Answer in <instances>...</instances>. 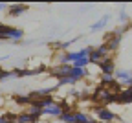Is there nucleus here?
<instances>
[{
  "mask_svg": "<svg viewBox=\"0 0 132 123\" xmlns=\"http://www.w3.org/2000/svg\"><path fill=\"white\" fill-rule=\"evenodd\" d=\"M108 22H110V13L103 15L99 20H95V22L90 26V31H92V33H97V31H101V29H105V28L108 26Z\"/></svg>",
  "mask_w": 132,
  "mask_h": 123,
  "instance_id": "nucleus-8",
  "label": "nucleus"
},
{
  "mask_svg": "<svg viewBox=\"0 0 132 123\" xmlns=\"http://www.w3.org/2000/svg\"><path fill=\"white\" fill-rule=\"evenodd\" d=\"M97 123H101V121H97Z\"/></svg>",
  "mask_w": 132,
  "mask_h": 123,
  "instance_id": "nucleus-28",
  "label": "nucleus"
},
{
  "mask_svg": "<svg viewBox=\"0 0 132 123\" xmlns=\"http://www.w3.org/2000/svg\"><path fill=\"white\" fill-rule=\"evenodd\" d=\"M70 72H72V64H55L52 66L50 74L57 79H64V77H70Z\"/></svg>",
  "mask_w": 132,
  "mask_h": 123,
  "instance_id": "nucleus-5",
  "label": "nucleus"
},
{
  "mask_svg": "<svg viewBox=\"0 0 132 123\" xmlns=\"http://www.w3.org/2000/svg\"><path fill=\"white\" fill-rule=\"evenodd\" d=\"M99 70H101V74H110V75H114V72L118 70V68H116V61H114L112 57L105 59L101 64H99Z\"/></svg>",
  "mask_w": 132,
  "mask_h": 123,
  "instance_id": "nucleus-10",
  "label": "nucleus"
},
{
  "mask_svg": "<svg viewBox=\"0 0 132 123\" xmlns=\"http://www.w3.org/2000/svg\"><path fill=\"white\" fill-rule=\"evenodd\" d=\"M0 59H6V57H0Z\"/></svg>",
  "mask_w": 132,
  "mask_h": 123,
  "instance_id": "nucleus-27",
  "label": "nucleus"
},
{
  "mask_svg": "<svg viewBox=\"0 0 132 123\" xmlns=\"http://www.w3.org/2000/svg\"><path fill=\"white\" fill-rule=\"evenodd\" d=\"M114 77H116V81H118L121 86H132V70H116L114 72Z\"/></svg>",
  "mask_w": 132,
  "mask_h": 123,
  "instance_id": "nucleus-3",
  "label": "nucleus"
},
{
  "mask_svg": "<svg viewBox=\"0 0 132 123\" xmlns=\"http://www.w3.org/2000/svg\"><path fill=\"white\" fill-rule=\"evenodd\" d=\"M118 103L121 105H130L132 103V86H127L118 94Z\"/></svg>",
  "mask_w": 132,
  "mask_h": 123,
  "instance_id": "nucleus-13",
  "label": "nucleus"
},
{
  "mask_svg": "<svg viewBox=\"0 0 132 123\" xmlns=\"http://www.w3.org/2000/svg\"><path fill=\"white\" fill-rule=\"evenodd\" d=\"M92 114L97 118V121H101V123H114L116 119H119V116L116 112H112L108 107H97V105H94Z\"/></svg>",
  "mask_w": 132,
  "mask_h": 123,
  "instance_id": "nucleus-2",
  "label": "nucleus"
},
{
  "mask_svg": "<svg viewBox=\"0 0 132 123\" xmlns=\"http://www.w3.org/2000/svg\"><path fill=\"white\" fill-rule=\"evenodd\" d=\"M95 51H97V53L101 55L103 59H108V57L112 55V51H110V48H108V46H106L105 42H101V44H99V46L95 48Z\"/></svg>",
  "mask_w": 132,
  "mask_h": 123,
  "instance_id": "nucleus-18",
  "label": "nucleus"
},
{
  "mask_svg": "<svg viewBox=\"0 0 132 123\" xmlns=\"http://www.w3.org/2000/svg\"><path fill=\"white\" fill-rule=\"evenodd\" d=\"M55 61L57 64H70V59H68V51H55Z\"/></svg>",
  "mask_w": 132,
  "mask_h": 123,
  "instance_id": "nucleus-19",
  "label": "nucleus"
},
{
  "mask_svg": "<svg viewBox=\"0 0 132 123\" xmlns=\"http://www.w3.org/2000/svg\"><path fill=\"white\" fill-rule=\"evenodd\" d=\"M75 123H97V119H94V116L90 112L75 110Z\"/></svg>",
  "mask_w": 132,
  "mask_h": 123,
  "instance_id": "nucleus-12",
  "label": "nucleus"
},
{
  "mask_svg": "<svg viewBox=\"0 0 132 123\" xmlns=\"http://www.w3.org/2000/svg\"><path fill=\"white\" fill-rule=\"evenodd\" d=\"M128 19H130V17H128V13H127V9L123 7V9L119 11V22H121V26H125V24H128Z\"/></svg>",
  "mask_w": 132,
  "mask_h": 123,
  "instance_id": "nucleus-23",
  "label": "nucleus"
},
{
  "mask_svg": "<svg viewBox=\"0 0 132 123\" xmlns=\"http://www.w3.org/2000/svg\"><path fill=\"white\" fill-rule=\"evenodd\" d=\"M0 11H7V4H0Z\"/></svg>",
  "mask_w": 132,
  "mask_h": 123,
  "instance_id": "nucleus-26",
  "label": "nucleus"
},
{
  "mask_svg": "<svg viewBox=\"0 0 132 123\" xmlns=\"http://www.w3.org/2000/svg\"><path fill=\"white\" fill-rule=\"evenodd\" d=\"M62 112H64V110L61 109L59 99H57V103H53V105H50V107L42 109V110H40V116H44V118H57V119H59Z\"/></svg>",
  "mask_w": 132,
  "mask_h": 123,
  "instance_id": "nucleus-6",
  "label": "nucleus"
},
{
  "mask_svg": "<svg viewBox=\"0 0 132 123\" xmlns=\"http://www.w3.org/2000/svg\"><path fill=\"white\" fill-rule=\"evenodd\" d=\"M121 39H123V37H121V35H118L114 29L105 35V44L110 48L112 53H114V51H118V48H119V44H121Z\"/></svg>",
  "mask_w": 132,
  "mask_h": 123,
  "instance_id": "nucleus-4",
  "label": "nucleus"
},
{
  "mask_svg": "<svg viewBox=\"0 0 132 123\" xmlns=\"http://www.w3.org/2000/svg\"><path fill=\"white\" fill-rule=\"evenodd\" d=\"M88 64H90L88 57H81V59H77V61L72 63V66H77V68H88Z\"/></svg>",
  "mask_w": 132,
  "mask_h": 123,
  "instance_id": "nucleus-22",
  "label": "nucleus"
},
{
  "mask_svg": "<svg viewBox=\"0 0 132 123\" xmlns=\"http://www.w3.org/2000/svg\"><path fill=\"white\" fill-rule=\"evenodd\" d=\"M66 84H77V81L72 79V77H64V79H59L57 81V86H66Z\"/></svg>",
  "mask_w": 132,
  "mask_h": 123,
  "instance_id": "nucleus-24",
  "label": "nucleus"
},
{
  "mask_svg": "<svg viewBox=\"0 0 132 123\" xmlns=\"http://www.w3.org/2000/svg\"><path fill=\"white\" fill-rule=\"evenodd\" d=\"M13 101H15L16 105H20V107H29L33 99L29 97V94H28V96H20V94H16V96H13Z\"/></svg>",
  "mask_w": 132,
  "mask_h": 123,
  "instance_id": "nucleus-16",
  "label": "nucleus"
},
{
  "mask_svg": "<svg viewBox=\"0 0 132 123\" xmlns=\"http://www.w3.org/2000/svg\"><path fill=\"white\" fill-rule=\"evenodd\" d=\"M88 61H90V64H97V66H99V64H101L105 59H103L101 55H99L97 51H95V48H94V51H92V53L88 55Z\"/></svg>",
  "mask_w": 132,
  "mask_h": 123,
  "instance_id": "nucleus-21",
  "label": "nucleus"
},
{
  "mask_svg": "<svg viewBox=\"0 0 132 123\" xmlns=\"http://www.w3.org/2000/svg\"><path fill=\"white\" fill-rule=\"evenodd\" d=\"M13 77H15V72H13V70H2V74H0V81L13 79Z\"/></svg>",
  "mask_w": 132,
  "mask_h": 123,
  "instance_id": "nucleus-25",
  "label": "nucleus"
},
{
  "mask_svg": "<svg viewBox=\"0 0 132 123\" xmlns=\"http://www.w3.org/2000/svg\"><path fill=\"white\" fill-rule=\"evenodd\" d=\"M39 118L37 116H31L28 112H19L15 116V123H37Z\"/></svg>",
  "mask_w": 132,
  "mask_h": 123,
  "instance_id": "nucleus-15",
  "label": "nucleus"
},
{
  "mask_svg": "<svg viewBox=\"0 0 132 123\" xmlns=\"http://www.w3.org/2000/svg\"><path fill=\"white\" fill-rule=\"evenodd\" d=\"M28 9H29L28 4H11V6H7V15L9 17H20Z\"/></svg>",
  "mask_w": 132,
  "mask_h": 123,
  "instance_id": "nucleus-9",
  "label": "nucleus"
},
{
  "mask_svg": "<svg viewBox=\"0 0 132 123\" xmlns=\"http://www.w3.org/2000/svg\"><path fill=\"white\" fill-rule=\"evenodd\" d=\"M59 88V86H44V88H37L29 92V97L31 99H37V97H46V96H53V92Z\"/></svg>",
  "mask_w": 132,
  "mask_h": 123,
  "instance_id": "nucleus-7",
  "label": "nucleus"
},
{
  "mask_svg": "<svg viewBox=\"0 0 132 123\" xmlns=\"http://www.w3.org/2000/svg\"><path fill=\"white\" fill-rule=\"evenodd\" d=\"M53 103H57V99H55L53 96H46V97H37V99H33V105H35L39 110L50 107V105H53Z\"/></svg>",
  "mask_w": 132,
  "mask_h": 123,
  "instance_id": "nucleus-11",
  "label": "nucleus"
},
{
  "mask_svg": "<svg viewBox=\"0 0 132 123\" xmlns=\"http://www.w3.org/2000/svg\"><path fill=\"white\" fill-rule=\"evenodd\" d=\"M61 123H75V110H70V112H62L61 118H59Z\"/></svg>",
  "mask_w": 132,
  "mask_h": 123,
  "instance_id": "nucleus-20",
  "label": "nucleus"
},
{
  "mask_svg": "<svg viewBox=\"0 0 132 123\" xmlns=\"http://www.w3.org/2000/svg\"><path fill=\"white\" fill-rule=\"evenodd\" d=\"M116 83V77L114 75H110V74H99V84H103V86H112Z\"/></svg>",
  "mask_w": 132,
  "mask_h": 123,
  "instance_id": "nucleus-17",
  "label": "nucleus"
},
{
  "mask_svg": "<svg viewBox=\"0 0 132 123\" xmlns=\"http://www.w3.org/2000/svg\"><path fill=\"white\" fill-rule=\"evenodd\" d=\"M92 101H94V105H97V107H108L110 103H118V96L112 94L106 86L97 84L94 94H92Z\"/></svg>",
  "mask_w": 132,
  "mask_h": 123,
  "instance_id": "nucleus-1",
  "label": "nucleus"
},
{
  "mask_svg": "<svg viewBox=\"0 0 132 123\" xmlns=\"http://www.w3.org/2000/svg\"><path fill=\"white\" fill-rule=\"evenodd\" d=\"M70 77L75 79L77 83L86 79L88 77V68H77V66H72V72H70Z\"/></svg>",
  "mask_w": 132,
  "mask_h": 123,
  "instance_id": "nucleus-14",
  "label": "nucleus"
}]
</instances>
